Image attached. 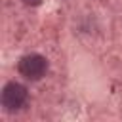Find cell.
<instances>
[{"label": "cell", "instance_id": "obj_3", "mask_svg": "<svg viewBox=\"0 0 122 122\" xmlns=\"http://www.w3.org/2000/svg\"><path fill=\"white\" fill-rule=\"evenodd\" d=\"M23 4H27V6H40L42 0H23Z\"/></svg>", "mask_w": 122, "mask_h": 122}, {"label": "cell", "instance_id": "obj_2", "mask_svg": "<svg viewBox=\"0 0 122 122\" xmlns=\"http://www.w3.org/2000/svg\"><path fill=\"white\" fill-rule=\"evenodd\" d=\"M2 107L8 112L19 111L27 101V88L19 82H8L2 90Z\"/></svg>", "mask_w": 122, "mask_h": 122}, {"label": "cell", "instance_id": "obj_1", "mask_svg": "<svg viewBox=\"0 0 122 122\" xmlns=\"http://www.w3.org/2000/svg\"><path fill=\"white\" fill-rule=\"evenodd\" d=\"M17 71L27 80H40L48 72V59L40 53H29L19 59Z\"/></svg>", "mask_w": 122, "mask_h": 122}]
</instances>
